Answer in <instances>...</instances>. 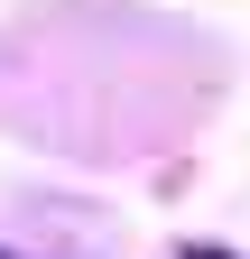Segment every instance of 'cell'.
<instances>
[{"label": "cell", "mask_w": 250, "mask_h": 259, "mask_svg": "<svg viewBox=\"0 0 250 259\" xmlns=\"http://www.w3.org/2000/svg\"><path fill=\"white\" fill-rule=\"evenodd\" d=\"M185 259H241V250H213V241H185Z\"/></svg>", "instance_id": "1"}]
</instances>
